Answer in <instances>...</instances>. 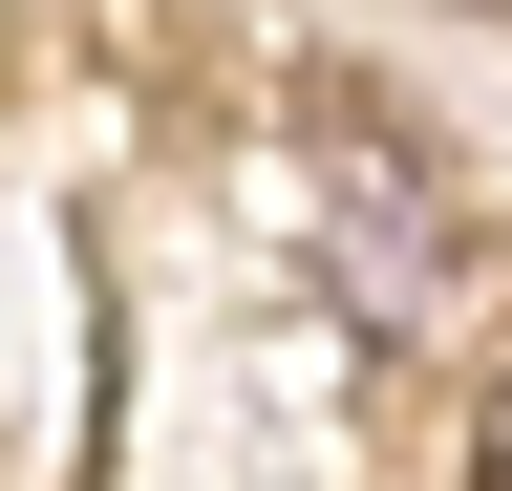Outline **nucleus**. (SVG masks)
Returning <instances> with one entry per match:
<instances>
[{"label": "nucleus", "mask_w": 512, "mask_h": 491, "mask_svg": "<svg viewBox=\"0 0 512 491\" xmlns=\"http://www.w3.org/2000/svg\"><path fill=\"white\" fill-rule=\"evenodd\" d=\"M470 491H512V385H491V406H470Z\"/></svg>", "instance_id": "f257e3e1"}]
</instances>
